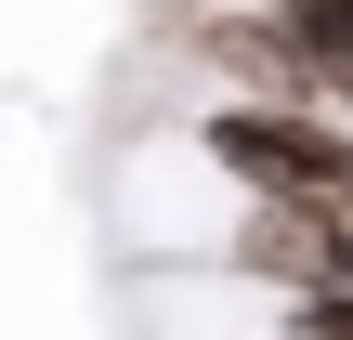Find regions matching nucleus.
Returning a JSON list of instances; mask_svg holds the SVG:
<instances>
[{
    "mask_svg": "<svg viewBox=\"0 0 353 340\" xmlns=\"http://www.w3.org/2000/svg\"><path fill=\"white\" fill-rule=\"evenodd\" d=\"M196 144H210L262 210H353V131L301 118V105H210Z\"/></svg>",
    "mask_w": 353,
    "mask_h": 340,
    "instance_id": "nucleus-1",
    "label": "nucleus"
}]
</instances>
